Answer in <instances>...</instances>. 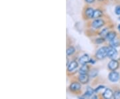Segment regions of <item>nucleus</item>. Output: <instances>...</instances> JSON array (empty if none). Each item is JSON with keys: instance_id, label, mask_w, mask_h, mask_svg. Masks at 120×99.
Segmentation results:
<instances>
[{"instance_id": "obj_1", "label": "nucleus", "mask_w": 120, "mask_h": 99, "mask_svg": "<svg viewBox=\"0 0 120 99\" xmlns=\"http://www.w3.org/2000/svg\"><path fill=\"white\" fill-rule=\"evenodd\" d=\"M107 51H108V48L107 47H102L100 49H99L98 52L96 53V57L99 60H101L104 58L105 57L107 56Z\"/></svg>"}, {"instance_id": "obj_2", "label": "nucleus", "mask_w": 120, "mask_h": 99, "mask_svg": "<svg viewBox=\"0 0 120 99\" xmlns=\"http://www.w3.org/2000/svg\"><path fill=\"white\" fill-rule=\"evenodd\" d=\"M109 79L111 82H117L120 79V74L117 72H115V70H113L109 74Z\"/></svg>"}, {"instance_id": "obj_3", "label": "nucleus", "mask_w": 120, "mask_h": 99, "mask_svg": "<svg viewBox=\"0 0 120 99\" xmlns=\"http://www.w3.org/2000/svg\"><path fill=\"white\" fill-rule=\"evenodd\" d=\"M104 25V21L102 20H100V19H97L94 20V22H92L91 24V26L94 28H95V29H98V28H100L101 27Z\"/></svg>"}, {"instance_id": "obj_4", "label": "nucleus", "mask_w": 120, "mask_h": 99, "mask_svg": "<svg viewBox=\"0 0 120 99\" xmlns=\"http://www.w3.org/2000/svg\"><path fill=\"white\" fill-rule=\"evenodd\" d=\"M119 62L115 60H112V61H110L108 64V68L109 70H111L112 71L116 70V69L118 68L119 67Z\"/></svg>"}, {"instance_id": "obj_5", "label": "nucleus", "mask_w": 120, "mask_h": 99, "mask_svg": "<svg viewBox=\"0 0 120 99\" xmlns=\"http://www.w3.org/2000/svg\"><path fill=\"white\" fill-rule=\"evenodd\" d=\"M117 54V52L114 48L112 47V46L110 48H108L107 56H108L109 58H114L116 57Z\"/></svg>"}, {"instance_id": "obj_6", "label": "nucleus", "mask_w": 120, "mask_h": 99, "mask_svg": "<svg viewBox=\"0 0 120 99\" xmlns=\"http://www.w3.org/2000/svg\"><path fill=\"white\" fill-rule=\"evenodd\" d=\"M78 78L79 81L82 84H86L89 81V76L87 74H80Z\"/></svg>"}, {"instance_id": "obj_7", "label": "nucleus", "mask_w": 120, "mask_h": 99, "mask_svg": "<svg viewBox=\"0 0 120 99\" xmlns=\"http://www.w3.org/2000/svg\"><path fill=\"white\" fill-rule=\"evenodd\" d=\"M69 89L73 92H77L81 89V84L79 82H73L69 86Z\"/></svg>"}, {"instance_id": "obj_8", "label": "nucleus", "mask_w": 120, "mask_h": 99, "mask_svg": "<svg viewBox=\"0 0 120 99\" xmlns=\"http://www.w3.org/2000/svg\"><path fill=\"white\" fill-rule=\"evenodd\" d=\"M78 66V63L76 61H72L70 62V64L68 66V70L69 72H72L75 68H77Z\"/></svg>"}, {"instance_id": "obj_9", "label": "nucleus", "mask_w": 120, "mask_h": 99, "mask_svg": "<svg viewBox=\"0 0 120 99\" xmlns=\"http://www.w3.org/2000/svg\"><path fill=\"white\" fill-rule=\"evenodd\" d=\"M103 96L105 99H111L112 96H113V92L112 91V90L107 88V89H105V92H103Z\"/></svg>"}, {"instance_id": "obj_10", "label": "nucleus", "mask_w": 120, "mask_h": 99, "mask_svg": "<svg viewBox=\"0 0 120 99\" xmlns=\"http://www.w3.org/2000/svg\"><path fill=\"white\" fill-rule=\"evenodd\" d=\"M79 63L82 65L86 64V63H87L89 62V56L87 54H84L83 56H82L79 60Z\"/></svg>"}, {"instance_id": "obj_11", "label": "nucleus", "mask_w": 120, "mask_h": 99, "mask_svg": "<svg viewBox=\"0 0 120 99\" xmlns=\"http://www.w3.org/2000/svg\"><path fill=\"white\" fill-rule=\"evenodd\" d=\"M94 9L92 8H87L85 12V13H86V16L88 18H93V16H94Z\"/></svg>"}, {"instance_id": "obj_12", "label": "nucleus", "mask_w": 120, "mask_h": 99, "mask_svg": "<svg viewBox=\"0 0 120 99\" xmlns=\"http://www.w3.org/2000/svg\"><path fill=\"white\" fill-rule=\"evenodd\" d=\"M116 32H108L107 33V34L106 35V39H107V40H109V41H112L113 40H114L115 38H116Z\"/></svg>"}, {"instance_id": "obj_13", "label": "nucleus", "mask_w": 120, "mask_h": 99, "mask_svg": "<svg viewBox=\"0 0 120 99\" xmlns=\"http://www.w3.org/2000/svg\"><path fill=\"white\" fill-rule=\"evenodd\" d=\"M88 71H89V66L86 64L83 65V66H82V68L79 69L80 74H87Z\"/></svg>"}, {"instance_id": "obj_14", "label": "nucleus", "mask_w": 120, "mask_h": 99, "mask_svg": "<svg viewBox=\"0 0 120 99\" xmlns=\"http://www.w3.org/2000/svg\"><path fill=\"white\" fill-rule=\"evenodd\" d=\"M101 16H102V12L99 9H96L94 11L93 18H98V17H101Z\"/></svg>"}, {"instance_id": "obj_15", "label": "nucleus", "mask_w": 120, "mask_h": 99, "mask_svg": "<svg viewBox=\"0 0 120 99\" xmlns=\"http://www.w3.org/2000/svg\"><path fill=\"white\" fill-rule=\"evenodd\" d=\"M93 94H94V91H93L91 88L89 87V88L87 89V91H86V94H85L84 96H86V97H90L91 96H92Z\"/></svg>"}, {"instance_id": "obj_16", "label": "nucleus", "mask_w": 120, "mask_h": 99, "mask_svg": "<svg viewBox=\"0 0 120 99\" xmlns=\"http://www.w3.org/2000/svg\"><path fill=\"white\" fill-rule=\"evenodd\" d=\"M67 55L68 56H71L75 52V48L73 47H69L67 49Z\"/></svg>"}, {"instance_id": "obj_17", "label": "nucleus", "mask_w": 120, "mask_h": 99, "mask_svg": "<svg viewBox=\"0 0 120 99\" xmlns=\"http://www.w3.org/2000/svg\"><path fill=\"white\" fill-rule=\"evenodd\" d=\"M119 45V42H118V40L114 39L112 41H111V46L112 47H116Z\"/></svg>"}, {"instance_id": "obj_18", "label": "nucleus", "mask_w": 120, "mask_h": 99, "mask_svg": "<svg viewBox=\"0 0 120 99\" xmlns=\"http://www.w3.org/2000/svg\"><path fill=\"white\" fill-rule=\"evenodd\" d=\"M113 97L115 99H120V91H116L113 94Z\"/></svg>"}, {"instance_id": "obj_19", "label": "nucleus", "mask_w": 120, "mask_h": 99, "mask_svg": "<svg viewBox=\"0 0 120 99\" xmlns=\"http://www.w3.org/2000/svg\"><path fill=\"white\" fill-rule=\"evenodd\" d=\"M107 33H108V31H107V28H105L104 30H103V31L100 33V35L101 36H106V35L107 34Z\"/></svg>"}, {"instance_id": "obj_20", "label": "nucleus", "mask_w": 120, "mask_h": 99, "mask_svg": "<svg viewBox=\"0 0 120 99\" xmlns=\"http://www.w3.org/2000/svg\"><path fill=\"white\" fill-rule=\"evenodd\" d=\"M115 12L117 15H120V6L116 7L115 9Z\"/></svg>"}, {"instance_id": "obj_21", "label": "nucleus", "mask_w": 120, "mask_h": 99, "mask_svg": "<svg viewBox=\"0 0 120 99\" xmlns=\"http://www.w3.org/2000/svg\"><path fill=\"white\" fill-rule=\"evenodd\" d=\"M95 42H96V43H98V44L102 43V42H104V39H103V38L97 39Z\"/></svg>"}, {"instance_id": "obj_22", "label": "nucleus", "mask_w": 120, "mask_h": 99, "mask_svg": "<svg viewBox=\"0 0 120 99\" xmlns=\"http://www.w3.org/2000/svg\"><path fill=\"white\" fill-rule=\"evenodd\" d=\"M95 0H86V1L88 4H91V3H94Z\"/></svg>"}, {"instance_id": "obj_23", "label": "nucleus", "mask_w": 120, "mask_h": 99, "mask_svg": "<svg viewBox=\"0 0 120 99\" xmlns=\"http://www.w3.org/2000/svg\"><path fill=\"white\" fill-rule=\"evenodd\" d=\"M89 62H90V63H93V64H94L95 60H90V61H89Z\"/></svg>"}, {"instance_id": "obj_24", "label": "nucleus", "mask_w": 120, "mask_h": 99, "mask_svg": "<svg viewBox=\"0 0 120 99\" xmlns=\"http://www.w3.org/2000/svg\"><path fill=\"white\" fill-rule=\"evenodd\" d=\"M118 30L120 31V25H119V26H118Z\"/></svg>"}, {"instance_id": "obj_25", "label": "nucleus", "mask_w": 120, "mask_h": 99, "mask_svg": "<svg viewBox=\"0 0 120 99\" xmlns=\"http://www.w3.org/2000/svg\"></svg>"}]
</instances>
